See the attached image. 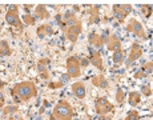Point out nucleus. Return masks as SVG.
Here are the masks:
<instances>
[{
	"mask_svg": "<svg viewBox=\"0 0 153 120\" xmlns=\"http://www.w3.org/2000/svg\"><path fill=\"white\" fill-rule=\"evenodd\" d=\"M143 71L145 72L146 75H149V74H152V61H149V63H146L145 66L143 67Z\"/></svg>",
	"mask_w": 153,
	"mask_h": 120,
	"instance_id": "obj_23",
	"label": "nucleus"
},
{
	"mask_svg": "<svg viewBox=\"0 0 153 120\" xmlns=\"http://www.w3.org/2000/svg\"><path fill=\"white\" fill-rule=\"evenodd\" d=\"M121 11H123V12H124L125 15H126V13H129V12H131V11H132V5H129V4L121 5Z\"/></svg>",
	"mask_w": 153,
	"mask_h": 120,
	"instance_id": "obj_26",
	"label": "nucleus"
},
{
	"mask_svg": "<svg viewBox=\"0 0 153 120\" xmlns=\"http://www.w3.org/2000/svg\"><path fill=\"white\" fill-rule=\"evenodd\" d=\"M3 104H4V96H3L1 93H0V108L3 107Z\"/></svg>",
	"mask_w": 153,
	"mask_h": 120,
	"instance_id": "obj_30",
	"label": "nucleus"
},
{
	"mask_svg": "<svg viewBox=\"0 0 153 120\" xmlns=\"http://www.w3.org/2000/svg\"><path fill=\"white\" fill-rule=\"evenodd\" d=\"M92 52V56H91L89 59V63H92L95 67H97L99 69H102V60H101V56H100V54H97V52Z\"/></svg>",
	"mask_w": 153,
	"mask_h": 120,
	"instance_id": "obj_12",
	"label": "nucleus"
},
{
	"mask_svg": "<svg viewBox=\"0 0 153 120\" xmlns=\"http://www.w3.org/2000/svg\"><path fill=\"white\" fill-rule=\"evenodd\" d=\"M16 111H17V107H16V105H12V107L10 105V107H5V108H4V113H5V115H8V113H15Z\"/></svg>",
	"mask_w": 153,
	"mask_h": 120,
	"instance_id": "obj_22",
	"label": "nucleus"
},
{
	"mask_svg": "<svg viewBox=\"0 0 153 120\" xmlns=\"http://www.w3.org/2000/svg\"><path fill=\"white\" fill-rule=\"evenodd\" d=\"M104 44H107L108 45V49H109V51H113V52L121 49V43H120V40L117 39V36H114V35L107 36Z\"/></svg>",
	"mask_w": 153,
	"mask_h": 120,
	"instance_id": "obj_6",
	"label": "nucleus"
},
{
	"mask_svg": "<svg viewBox=\"0 0 153 120\" xmlns=\"http://www.w3.org/2000/svg\"><path fill=\"white\" fill-rule=\"evenodd\" d=\"M100 120H111V118H105L104 115H101L100 116Z\"/></svg>",
	"mask_w": 153,
	"mask_h": 120,
	"instance_id": "obj_31",
	"label": "nucleus"
},
{
	"mask_svg": "<svg viewBox=\"0 0 153 120\" xmlns=\"http://www.w3.org/2000/svg\"><path fill=\"white\" fill-rule=\"evenodd\" d=\"M88 64H89V59L88 57H83L80 61V67H87Z\"/></svg>",
	"mask_w": 153,
	"mask_h": 120,
	"instance_id": "obj_28",
	"label": "nucleus"
},
{
	"mask_svg": "<svg viewBox=\"0 0 153 120\" xmlns=\"http://www.w3.org/2000/svg\"><path fill=\"white\" fill-rule=\"evenodd\" d=\"M125 120H139V112L137 111H131Z\"/></svg>",
	"mask_w": 153,
	"mask_h": 120,
	"instance_id": "obj_21",
	"label": "nucleus"
},
{
	"mask_svg": "<svg viewBox=\"0 0 153 120\" xmlns=\"http://www.w3.org/2000/svg\"><path fill=\"white\" fill-rule=\"evenodd\" d=\"M116 99H117V101H119V103H123V101H124V99H125V93H124V91H123L121 88L117 89Z\"/></svg>",
	"mask_w": 153,
	"mask_h": 120,
	"instance_id": "obj_20",
	"label": "nucleus"
},
{
	"mask_svg": "<svg viewBox=\"0 0 153 120\" xmlns=\"http://www.w3.org/2000/svg\"><path fill=\"white\" fill-rule=\"evenodd\" d=\"M10 120H16V119H13V118H11V119H10ZM17 120H19V119H17Z\"/></svg>",
	"mask_w": 153,
	"mask_h": 120,
	"instance_id": "obj_34",
	"label": "nucleus"
},
{
	"mask_svg": "<svg viewBox=\"0 0 153 120\" xmlns=\"http://www.w3.org/2000/svg\"><path fill=\"white\" fill-rule=\"evenodd\" d=\"M128 101H129V104H131L132 107H136V105L140 103L139 92H131V93H129V95H128Z\"/></svg>",
	"mask_w": 153,
	"mask_h": 120,
	"instance_id": "obj_16",
	"label": "nucleus"
},
{
	"mask_svg": "<svg viewBox=\"0 0 153 120\" xmlns=\"http://www.w3.org/2000/svg\"><path fill=\"white\" fill-rule=\"evenodd\" d=\"M49 88H59V87H63V81H59V83H49Z\"/></svg>",
	"mask_w": 153,
	"mask_h": 120,
	"instance_id": "obj_27",
	"label": "nucleus"
},
{
	"mask_svg": "<svg viewBox=\"0 0 153 120\" xmlns=\"http://www.w3.org/2000/svg\"><path fill=\"white\" fill-rule=\"evenodd\" d=\"M11 55V48L8 47V43L5 40L0 42V56H10Z\"/></svg>",
	"mask_w": 153,
	"mask_h": 120,
	"instance_id": "obj_15",
	"label": "nucleus"
},
{
	"mask_svg": "<svg viewBox=\"0 0 153 120\" xmlns=\"http://www.w3.org/2000/svg\"><path fill=\"white\" fill-rule=\"evenodd\" d=\"M141 91H143V93L145 96H151L152 95V89H151V87H149V86H144Z\"/></svg>",
	"mask_w": 153,
	"mask_h": 120,
	"instance_id": "obj_24",
	"label": "nucleus"
},
{
	"mask_svg": "<svg viewBox=\"0 0 153 120\" xmlns=\"http://www.w3.org/2000/svg\"><path fill=\"white\" fill-rule=\"evenodd\" d=\"M11 93L19 96L22 101H27L31 98H35L37 95V89L35 87V84L31 83V81H23V83L16 84L13 87V89L11 91Z\"/></svg>",
	"mask_w": 153,
	"mask_h": 120,
	"instance_id": "obj_1",
	"label": "nucleus"
},
{
	"mask_svg": "<svg viewBox=\"0 0 153 120\" xmlns=\"http://www.w3.org/2000/svg\"><path fill=\"white\" fill-rule=\"evenodd\" d=\"M52 32H53V28L49 24H43L42 27L37 28V35H39V37H44V36H47V35H52Z\"/></svg>",
	"mask_w": 153,
	"mask_h": 120,
	"instance_id": "obj_11",
	"label": "nucleus"
},
{
	"mask_svg": "<svg viewBox=\"0 0 153 120\" xmlns=\"http://www.w3.org/2000/svg\"><path fill=\"white\" fill-rule=\"evenodd\" d=\"M53 115L57 116L60 120H71V118H72V107H71L67 101L61 100L60 103L55 107Z\"/></svg>",
	"mask_w": 153,
	"mask_h": 120,
	"instance_id": "obj_2",
	"label": "nucleus"
},
{
	"mask_svg": "<svg viewBox=\"0 0 153 120\" xmlns=\"http://www.w3.org/2000/svg\"><path fill=\"white\" fill-rule=\"evenodd\" d=\"M143 10L144 11H145V16L146 17H149V16H151L152 15V7H151V5H143Z\"/></svg>",
	"mask_w": 153,
	"mask_h": 120,
	"instance_id": "obj_25",
	"label": "nucleus"
},
{
	"mask_svg": "<svg viewBox=\"0 0 153 120\" xmlns=\"http://www.w3.org/2000/svg\"><path fill=\"white\" fill-rule=\"evenodd\" d=\"M67 71L69 78H77L80 75V60L76 56H71L67 60Z\"/></svg>",
	"mask_w": 153,
	"mask_h": 120,
	"instance_id": "obj_3",
	"label": "nucleus"
},
{
	"mask_svg": "<svg viewBox=\"0 0 153 120\" xmlns=\"http://www.w3.org/2000/svg\"><path fill=\"white\" fill-rule=\"evenodd\" d=\"M35 17L36 19H47V17H49V13L47 12L45 5H37L36 11H35Z\"/></svg>",
	"mask_w": 153,
	"mask_h": 120,
	"instance_id": "obj_13",
	"label": "nucleus"
},
{
	"mask_svg": "<svg viewBox=\"0 0 153 120\" xmlns=\"http://www.w3.org/2000/svg\"><path fill=\"white\" fill-rule=\"evenodd\" d=\"M92 83L95 84L96 87H99V88H107L108 87V81L104 76H95V78L92 79Z\"/></svg>",
	"mask_w": 153,
	"mask_h": 120,
	"instance_id": "obj_14",
	"label": "nucleus"
},
{
	"mask_svg": "<svg viewBox=\"0 0 153 120\" xmlns=\"http://www.w3.org/2000/svg\"><path fill=\"white\" fill-rule=\"evenodd\" d=\"M47 63H48V59H44V60H40L39 64H37V69H39L40 72H44L47 71Z\"/></svg>",
	"mask_w": 153,
	"mask_h": 120,
	"instance_id": "obj_19",
	"label": "nucleus"
},
{
	"mask_svg": "<svg viewBox=\"0 0 153 120\" xmlns=\"http://www.w3.org/2000/svg\"><path fill=\"white\" fill-rule=\"evenodd\" d=\"M109 111H113V105H112L109 101H108L107 98H100L97 101H96V112L99 115H105Z\"/></svg>",
	"mask_w": 153,
	"mask_h": 120,
	"instance_id": "obj_4",
	"label": "nucleus"
},
{
	"mask_svg": "<svg viewBox=\"0 0 153 120\" xmlns=\"http://www.w3.org/2000/svg\"><path fill=\"white\" fill-rule=\"evenodd\" d=\"M3 86H5V83H4V81H0V88H1Z\"/></svg>",
	"mask_w": 153,
	"mask_h": 120,
	"instance_id": "obj_32",
	"label": "nucleus"
},
{
	"mask_svg": "<svg viewBox=\"0 0 153 120\" xmlns=\"http://www.w3.org/2000/svg\"><path fill=\"white\" fill-rule=\"evenodd\" d=\"M80 32H81V24L80 23H76L75 25L67 28V37H68L72 43H75L76 40H77L79 35H80Z\"/></svg>",
	"mask_w": 153,
	"mask_h": 120,
	"instance_id": "obj_5",
	"label": "nucleus"
},
{
	"mask_svg": "<svg viewBox=\"0 0 153 120\" xmlns=\"http://www.w3.org/2000/svg\"><path fill=\"white\" fill-rule=\"evenodd\" d=\"M23 22H24V24H33L36 22V17L32 16V13H25L23 16Z\"/></svg>",
	"mask_w": 153,
	"mask_h": 120,
	"instance_id": "obj_18",
	"label": "nucleus"
},
{
	"mask_svg": "<svg viewBox=\"0 0 153 120\" xmlns=\"http://www.w3.org/2000/svg\"><path fill=\"white\" fill-rule=\"evenodd\" d=\"M141 54H143V49H141V47L137 44V43H134V44L131 47V51H129L128 63H132V61L137 60L141 56Z\"/></svg>",
	"mask_w": 153,
	"mask_h": 120,
	"instance_id": "obj_8",
	"label": "nucleus"
},
{
	"mask_svg": "<svg viewBox=\"0 0 153 120\" xmlns=\"http://www.w3.org/2000/svg\"><path fill=\"white\" fill-rule=\"evenodd\" d=\"M5 20H7L8 24L13 25V27L19 28V30H22V28H23L22 20H20V17H19V15H17V13H15V12H10V11H8L7 15H5Z\"/></svg>",
	"mask_w": 153,
	"mask_h": 120,
	"instance_id": "obj_7",
	"label": "nucleus"
},
{
	"mask_svg": "<svg viewBox=\"0 0 153 120\" xmlns=\"http://www.w3.org/2000/svg\"><path fill=\"white\" fill-rule=\"evenodd\" d=\"M124 60H125V56H124V52H123L121 49H119V51H114V54H113V61H114V63L121 64Z\"/></svg>",
	"mask_w": 153,
	"mask_h": 120,
	"instance_id": "obj_17",
	"label": "nucleus"
},
{
	"mask_svg": "<svg viewBox=\"0 0 153 120\" xmlns=\"http://www.w3.org/2000/svg\"><path fill=\"white\" fill-rule=\"evenodd\" d=\"M72 91L76 98H79V99H84L85 95H87V88H85V86L83 83H75L72 86Z\"/></svg>",
	"mask_w": 153,
	"mask_h": 120,
	"instance_id": "obj_9",
	"label": "nucleus"
},
{
	"mask_svg": "<svg viewBox=\"0 0 153 120\" xmlns=\"http://www.w3.org/2000/svg\"><path fill=\"white\" fill-rule=\"evenodd\" d=\"M126 30H128L129 32H134L136 35H141V36L144 35L143 25H141L140 23L137 22V20H134V19H132V20H131V24H128Z\"/></svg>",
	"mask_w": 153,
	"mask_h": 120,
	"instance_id": "obj_10",
	"label": "nucleus"
},
{
	"mask_svg": "<svg viewBox=\"0 0 153 120\" xmlns=\"http://www.w3.org/2000/svg\"><path fill=\"white\" fill-rule=\"evenodd\" d=\"M49 120H57V119H55V116H53V115H52V116H51V118H49Z\"/></svg>",
	"mask_w": 153,
	"mask_h": 120,
	"instance_id": "obj_33",
	"label": "nucleus"
},
{
	"mask_svg": "<svg viewBox=\"0 0 153 120\" xmlns=\"http://www.w3.org/2000/svg\"><path fill=\"white\" fill-rule=\"evenodd\" d=\"M144 76H148V75H146V74H145V72H144V71H143V69H141V71H140V72H137V74H136V75H134V78L140 79V78H144Z\"/></svg>",
	"mask_w": 153,
	"mask_h": 120,
	"instance_id": "obj_29",
	"label": "nucleus"
}]
</instances>
